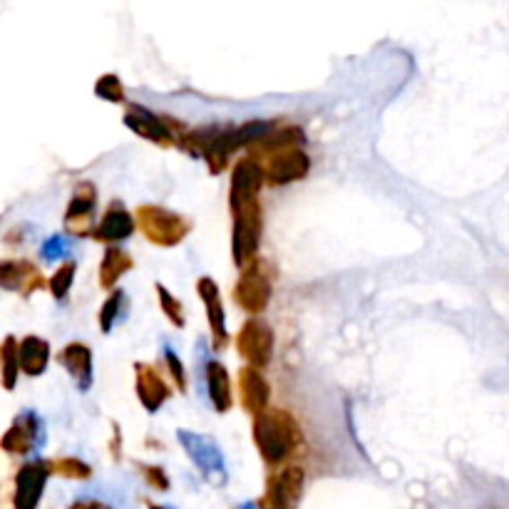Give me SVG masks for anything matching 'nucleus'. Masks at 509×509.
Returning a JSON list of instances; mask_svg holds the SVG:
<instances>
[{"label":"nucleus","mask_w":509,"mask_h":509,"mask_svg":"<svg viewBox=\"0 0 509 509\" xmlns=\"http://www.w3.org/2000/svg\"><path fill=\"white\" fill-rule=\"evenodd\" d=\"M301 430L286 410H266L254 417V445L266 465H281L294 455Z\"/></svg>","instance_id":"obj_1"},{"label":"nucleus","mask_w":509,"mask_h":509,"mask_svg":"<svg viewBox=\"0 0 509 509\" xmlns=\"http://www.w3.org/2000/svg\"><path fill=\"white\" fill-rule=\"evenodd\" d=\"M137 226L149 244L162 246V249H171V246L181 244L191 232V222L187 216L171 212L167 206H157V204L139 206Z\"/></svg>","instance_id":"obj_2"},{"label":"nucleus","mask_w":509,"mask_h":509,"mask_svg":"<svg viewBox=\"0 0 509 509\" xmlns=\"http://www.w3.org/2000/svg\"><path fill=\"white\" fill-rule=\"evenodd\" d=\"M274 296V278L264 261H251L244 266L241 276L233 286V301L236 306L246 311L249 316H261Z\"/></svg>","instance_id":"obj_3"},{"label":"nucleus","mask_w":509,"mask_h":509,"mask_svg":"<svg viewBox=\"0 0 509 509\" xmlns=\"http://www.w3.org/2000/svg\"><path fill=\"white\" fill-rule=\"evenodd\" d=\"M233 229H232V256L236 266H249L256 261V251L261 244V204L251 202L246 206L233 209Z\"/></svg>","instance_id":"obj_4"},{"label":"nucleus","mask_w":509,"mask_h":509,"mask_svg":"<svg viewBox=\"0 0 509 509\" xmlns=\"http://www.w3.org/2000/svg\"><path fill=\"white\" fill-rule=\"evenodd\" d=\"M236 350L249 365L261 371L274 358V329L264 319L251 316L236 336Z\"/></svg>","instance_id":"obj_5"},{"label":"nucleus","mask_w":509,"mask_h":509,"mask_svg":"<svg viewBox=\"0 0 509 509\" xmlns=\"http://www.w3.org/2000/svg\"><path fill=\"white\" fill-rule=\"evenodd\" d=\"M266 181V171L264 164L256 160V157H244L233 164L232 170V184H229V206L239 209V206H246V204L259 202V191L264 187Z\"/></svg>","instance_id":"obj_6"},{"label":"nucleus","mask_w":509,"mask_h":509,"mask_svg":"<svg viewBox=\"0 0 509 509\" xmlns=\"http://www.w3.org/2000/svg\"><path fill=\"white\" fill-rule=\"evenodd\" d=\"M125 125L132 129L137 137L147 139L152 145H160V147H174L180 145V137L174 135L170 119L154 115L152 110L142 105H129L125 112Z\"/></svg>","instance_id":"obj_7"},{"label":"nucleus","mask_w":509,"mask_h":509,"mask_svg":"<svg viewBox=\"0 0 509 509\" xmlns=\"http://www.w3.org/2000/svg\"><path fill=\"white\" fill-rule=\"evenodd\" d=\"M95 206L97 189L92 181H80L73 191V199L65 209V232L73 236L95 233Z\"/></svg>","instance_id":"obj_8"},{"label":"nucleus","mask_w":509,"mask_h":509,"mask_svg":"<svg viewBox=\"0 0 509 509\" xmlns=\"http://www.w3.org/2000/svg\"><path fill=\"white\" fill-rule=\"evenodd\" d=\"M264 171L268 187H288L294 181L306 180L308 171H311V160H308L303 147L284 149V152H276L266 160Z\"/></svg>","instance_id":"obj_9"},{"label":"nucleus","mask_w":509,"mask_h":509,"mask_svg":"<svg viewBox=\"0 0 509 509\" xmlns=\"http://www.w3.org/2000/svg\"><path fill=\"white\" fill-rule=\"evenodd\" d=\"M53 475L50 462H28L18 470L15 478V497H13V509H35L40 505V497L45 492V482Z\"/></svg>","instance_id":"obj_10"},{"label":"nucleus","mask_w":509,"mask_h":509,"mask_svg":"<svg viewBox=\"0 0 509 509\" xmlns=\"http://www.w3.org/2000/svg\"><path fill=\"white\" fill-rule=\"evenodd\" d=\"M3 450L11 455H28L38 445H43V423L35 417V413L25 410L15 417V423L3 435Z\"/></svg>","instance_id":"obj_11"},{"label":"nucleus","mask_w":509,"mask_h":509,"mask_svg":"<svg viewBox=\"0 0 509 509\" xmlns=\"http://www.w3.org/2000/svg\"><path fill=\"white\" fill-rule=\"evenodd\" d=\"M135 385H137L139 403L149 415L160 413L162 405L170 400V385L164 382L160 371L149 363H135Z\"/></svg>","instance_id":"obj_12"},{"label":"nucleus","mask_w":509,"mask_h":509,"mask_svg":"<svg viewBox=\"0 0 509 509\" xmlns=\"http://www.w3.org/2000/svg\"><path fill=\"white\" fill-rule=\"evenodd\" d=\"M197 294L202 298L204 308H206V320H209V330H212L214 348L222 350L229 343V330H226V313H224L222 294L212 276H202L197 281Z\"/></svg>","instance_id":"obj_13"},{"label":"nucleus","mask_w":509,"mask_h":509,"mask_svg":"<svg viewBox=\"0 0 509 509\" xmlns=\"http://www.w3.org/2000/svg\"><path fill=\"white\" fill-rule=\"evenodd\" d=\"M135 229H137V222H135V216L125 209V204L112 202L105 209V214H102V219L97 224L92 236H95L97 241H102V244L115 246L119 244V241H127L129 236L135 233Z\"/></svg>","instance_id":"obj_14"},{"label":"nucleus","mask_w":509,"mask_h":509,"mask_svg":"<svg viewBox=\"0 0 509 509\" xmlns=\"http://www.w3.org/2000/svg\"><path fill=\"white\" fill-rule=\"evenodd\" d=\"M303 479H306L303 467L298 465L284 467L276 478L271 479V485H268V502H271V507L274 509L296 507V502L301 499V492H303Z\"/></svg>","instance_id":"obj_15"},{"label":"nucleus","mask_w":509,"mask_h":509,"mask_svg":"<svg viewBox=\"0 0 509 509\" xmlns=\"http://www.w3.org/2000/svg\"><path fill=\"white\" fill-rule=\"evenodd\" d=\"M239 393H241V405L249 415H261L268 410L271 400V385L266 382L259 368L246 365L239 371Z\"/></svg>","instance_id":"obj_16"},{"label":"nucleus","mask_w":509,"mask_h":509,"mask_svg":"<svg viewBox=\"0 0 509 509\" xmlns=\"http://www.w3.org/2000/svg\"><path fill=\"white\" fill-rule=\"evenodd\" d=\"M57 363L63 365L67 375L73 378V382L80 388V391H90L92 388V350L87 348L85 343H67L60 355H57Z\"/></svg>","instance_id":"obj_17"},{"label":"nucleus","mask_w":509,"mask_h":509,"mask_svg":"<svg viewBox=\"0 0 509 509\" xmlns=\"http://www.w3.org/2000/svg\"><path fill=\"white\" fill-rule=\"evenodd\" d=\"M0 286L5 291H15L21 296H28L32 291L45 286L43 274L31 261H3L0 266Z\"/></svg>","instance_id":"obj_18"},{"label":"nucleus","mask_w":509,"mask_h":509,"mask_svg":"<svg viewBox=\"0 0 509 509\" xmlns=\"http://www.w3.org/2000/svg\"><path fill=\"white\" fill-rule=\"evenodd\" d=\"M204 375H206V391H209V400H212L214 410L216 413H229L233 405L229 371L219 361H209Z\"/></svg>","instance_id":"obj_19"},{"label":"nucleus","mask_w":509,"mask_h":509,"mask_svg":"<svg viewBox=\"0 0 509 509\" xmlns=\"http://www.w3.org/2000/svg\"><path fill=\"white\" fill-rule=\"evenodd\" d=\"M50 363V343L40 336H25L21 340V371L28 378L43 375Z\"/></svg>","instance_id":"obj_20"},{"label":"nucleus","mask_w":509,"mask_h":509,"mask_svg":"<svg viewBox=\"0 0 509 509\" xmlns=\"http://www.w3.org/2000/svg\"><path fill=\"white\" fill-rule=\"evenodd\" d=\"M132 256L127 251H122L119 246H107L105 256H102V264H100V286L102 288H115L119 278L125 276L127 271H132Z\"/></svg>","instance_id":"obj_21"},{"label":"nucleus","mask_w":509,"mask_h":509,"mask_svg":"<svg viewBox=\"0 0 509 509\" xmlns=\"http://www.w3.org/2000/svg\"><path fill=\"white\" fill-rule=\"evenodd\" d=\"M0 361H3V388L13 391L21 375V340L15 336H5L0 346Z\"/></svg>","instance_id":"obj_22"},{"label":"nucleus","mask_w":509,"mask_h":509,"mask_svg":"<svg viewBox=\"0 0 509 509\" xmlns=\"http://www.w3.org/2000/svg\"><path fill=\"white\" fill-rule=\"evenodd\" d=\"M122 306H125V291H112L100 308V316H97L102 333H112L115 323L119 320V313H122Z\"/></svg>","instance_id":"obj_23"},{"label":"nucleus","mask_w":509,"mask_h":509,"mask_svg":"<svg viewBox=\"0 0 509 509\" xmlns=\"http://www.w3.org/2000/svg\"><path fill=\"white\" fill-rule=\"evenodd\" d=\"M154 291H157V301H160V308L162 313L170 319L171 326H177V329H184L187 326V319H184V308H181L180 298H174V294H171L170 288L162 286V284H157L154 286Z\"/></svg>","instance_id":"obj_24"},{"label":"nucleus","mask_w":509,"mask_h":509,"mask_svg":"<svg viewBox=\"0 0 509 509\" xmlns=\"http://www.w3.org/2000/svg\"><path fill=\"white\" fill-rule=\"evenodd\" d=\"M75 271H77V264L75 261H65V264L57 266V271L48 281V286H50V291H53V296L57 301H63L70 294V288L75 284Z\"/></svg>","instance_id":"obj_25"},{"label":"nucleus","mask_w":509,"mask_h":509,"mask_svg":"<svg viewBox=\"0 0 509 509\" xmlns=\"http://www.w3.org/2000/svg\"><path fill=\"white\" fill-rule=\"evenodd\" d=\"M50 470H53L55 475L67 479H87L92 475V467L85 465V462L77 460V457H60V460L50 462Z\"/></svg>","instance_id":"obj_26"},{"label":"nucleus","mask_w":509,"mask_h":509,"mask_svg":"<svg viewBox=\"0 0 509 509\" xmlns=\"http://www.w3.org/2000/svg\"><path fill=\"white\" fill-rule=\"evenodd\" d=\"M95 95L100 100H107V102H125V87L122 83L117 80L115 75H105V77H100L95 85Z\"/></svg>","instance_id":"obj_27"},{"label":"nucleus","mask_w":509,"mask_h":509,"mask_svg":"<svg viewBox=\"0 0 509 509\" xmlns=\"http://www.w3.org/2000/svg\"><path fill=\"white\" fill-rule=\"evenodd\" d=\"M164 361L170 365V373L171 378H174V382H177V388L184 393V391H187V373H184V365H181L180 355H177L171 348H164Z\"/></svg>","instance_id":"obj_28"},{"label":"nucleus","mask_w":509,"mask_h":509,"mask_svg":"<svg viewBox=\"0 0 509 509\" xmlns=\"http://www.w3.org/2000/svg\"><path fill=\"white\" fill-rule=\"evenodd\" d=\"M145 478L149 479V485L157 489H167L170 487V479H167V475H164V470H160V467H145Z\"/></svg>","instance_id":"obj_29"},{"label":"nucleus","mask_w":509,"mask_h":509,"mask_svg":"<svg viewBox=\"0 0 509 509\" xmlns=\"http://www.w3.org/2000/svg\"><path fill=\"white\" fill-rule=\"evenodd\" d=\"M70 509H112L102 505V502H92V499H85V502H75Z\"/></svg>","instance_id":"obj_30"},{"label":"nucleus","mask_w":509,"mask_h":509,"mask_svg":"<svg viewBox=\"0 0 509 509\" xmlns=\"http://www.w3.org/2000/svg\"><path fill=\"white\" fill-rule=\"evenodd\" d=\"M149 509H164V507H160V505H149Z\"/></svg>","instance_id":"obj_31"}]
</instances>
